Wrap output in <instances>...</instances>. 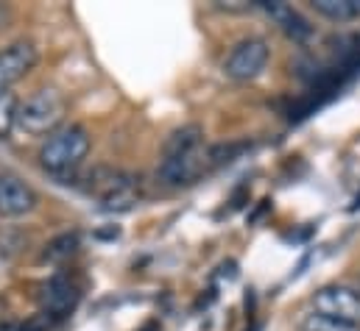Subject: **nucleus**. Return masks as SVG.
<instances>
[{
    "instance_id": "nucleus-11",
    "label": "nucleus",
    "mask_w": 360,
    "mask_h": 331,
    "mask_svg": "<svg viewBox=\"0 0 360 331\" xmlns=\"http://www.w3.org/2000/svg\"><path fill=\"white\" fill-rule=\"evenodd\" d=\"M313 8L333 22H349L360 17V0H313Z\"/></svg>"
},
{
    "instance_id": "nucleus-13",
    "label": "nucleus",
    "mask_w": 360,
    "mask_h": 331,
    "mask_svg": "<svg viewBox=\"0 0 360 331\" xmlns=\"http://www.w3.org/2000/svg\"><path fill=\"white\" fill-rule=\"evenodd\" d=\"M302 331H360L358 323H344V320H335V318H327V315H319V312H310L302 318Z\"/></svg>"
},
{
    "instance_id": "nucleus-12",
    "label": "nucleus",
    "mask_w": 360,
    "mask_h": 331,
    "mask_svg": "<svg viewBox=\"0 0 360 331\" xmlns=\"http://www.w3.org/2000/svg\"><path fill=\"white\" fill-rule=\"evenodd\" d=\"M76 250H79V231H68V234L53 237V240L45 245V250H42V262L62 264V262H68Z\"/></svg>"
},
{
    "instance_id": "nucleus-3",
    "label": "nucleus",
    "mask_w": 360,
    "mask_h": 331,
    "mask_svg": "<svg viewBox=\"0 0 360 331\" xmlns=\"http://www.w3.org/2000/svg\"><path fill=\"white\" fill-rule=\"evenodd\" d=\"M269 59H271V48L266 39L260 36H246L240 39L224 59V73L226 79L238 83H246V81H255L266 67H269Z\"/></svg>"
},
{
    "instance_id": "nucleus-15",
    "label": "nucleus",
    "mask_w": 360,
    "mask_h": 331,
    "mask_svg": "<svg viewBox=\"0 0 360 331\" xmlns=\"http://www.w3.org/2000/svg\"><path fill=\"white\" fill-rule=\"evenodd\" d=\"M0 331H22V323H14V320H6V323H0Z\"/></svg>"
},
{
    "instance_id": "nucleus-5",
    "label": "nucleus",
    "mask_w": 360,
    "mask_h": 331,
    "mask_svg": "<svg viewBox=\"0 0 360 331\" xmlns=\"http://www.w3.org/2000/svg\"><path fill=\"white\" fill-rule=\"evenodd\" d=\"M39 62V50L31 39H17L0 50V92H8V86L22 81Z\"/></svg>"
},
{
    "instance_id": "nucleus-4",
    "label": "nucleus",
    "mask_w": 360,
    "mask_h": 331,
    "mask_svg": "<svg viewBox=\"0 0 360 331\" xmlns=\"http://www.w3.org/2000/svg\"><path fill=\"white\" fill-rule=\"evenodd\" d=\"M313 312L344 320V323H358L360 326V290L347 284H327L319 287L310 298Z\"/></svg>"
},
{
    "instance_id": "nucleus-2",
    "label": "nucleus",
    "mask_w": 360,
    "mask_h": 331,
    "mask_svg": "<svg viewBox=\"0 0 360 331\" xmlns=\"http://www.w3.org/2000/svg\"><path fill=\"white\" fill-rule=\"evenodd\" d=\"M65 114H68V100L59 89L53 86H45V89H37L31 97H25L17 109V126L25 131V134H34V137H51L53 131L62 128L65 123Z\"/></svg>"
},
{
    "instance_id": "nucleus-14",
    "label": "nucleus",
    "mask_w": 360,
    "mask_h": 331,
    "mask_svg": "<svg viewBox=\"0 0 360 331\" xmlns=\"http://www.w3.org/2000/svg\"><path fill=\"white\" fill-rule=\"evenodd\" d=\"M17 109H20V100L11 92H0V140H6L17 126Z\"/></svg>"
},
{
    "instance_id": "nucleus-10",
    "label": "nucleus",
    "mask_w": 360,
    "mask_h": 331,
    "mask_svg": "<svg viewBox=\"0 0 360 331\" xmlns=\"http://www.w3.org/2000/svg\"><path fill=\"white\" fill-rule=\"evenodd\" d=\"M204 145V131L201 126L190 123V126H181L176 131L168 134V140L162 142V159L168 156H179V154H187V151H195Z\"/></svg>"
},
{
    "instance_id": "nucleus-16",
    "label": "nucleus",
    "mask_w": 360,
    "mask_h": 331,
    "mask_svg": "<svg viewBox=\"0 0 360 331\" xmlns=\"http://www.w3.org/2000/svg\"><path fill=\"white\" fill-rule=\"evenodd\" d=\"M6 17H8V8H6V6H0V28H3V22H6Z\"/></svg>"
},
{
    "instance_id": "nucleus-8",
    "label": "nucleus",
    "mask_w": 360,
    "mask_h": 331,
    "mask_svg": "<svg viewBox=\"0 0 360 331\" xmlns=\"http://www.w3.org/2000/svg\"><path fill=\"white\" fill-rule=\"evenodd\" d=\"M210 165H212V154L201 145L195 151L162 159L160 162V178L168 181V184H193V181H198L207 173Z\"/></svg>"
},
{
    "instance_id": "nucleus-9",
    "label": "nucleus",
    "mask_w": 360,
    "mask_h": 331,
    "mask_svg": "<svg viewBox=\"0 0 360 331\" xmlns=\"http://www.w3.org/2000/svg\"><path fill=\"white\" fill-rule=\"evenodd\" d=\"M260 6L266 8V14L274 20V25H276L290 42L304 45V42L313 39V25H310V20H307L299 8L288 6V3H279V0H266V3H260Z\"/></svg>"
},
{
    "instance_id": "nucleus-6",
    "label": "nucleus",
    "mask_w": 360,
    "mask_h": 331,
    "mask_svg": "<svg viewBox=\"0 0 360 331\" xmlns=\"http://www.w3.org/2000/svg\"><path fill=\"white\" fill-rule=\"evenodd\" d=\"M79 298H82V287L70 276H53L39 290V312L51 315L59 323L62 318H68L76 309Z\"/></svg>"
},
{
    "instance_id": "nucleus-1",
    "label": "nucleus",
    "mask_w": 360,
    "mask_h": 331,
    "mask_svg": "<svg viewBox=\"0 0 360 331\" xmlns=\"http://www.w3.org/2000/svg\"><path fill=\"white\" fill-rule=\"evenodd\" d=\"M90 134L84 126L70 123L62 126L59 131H53L51 137H45L42 148H39V165L48 170L51 175H65L73 173L90 154Z\"/></svg>"
},
{
    "instance_id": "nucleus-7",
    "label": "nucleus",
    "mask_w": 360,
    "mask_h": 331,
    "mask_svg": "<svg viewBox=\"0 0 360 331\" xmlns=\"http://www.w3.org/2000/svg\"><path fill=\"white\" fill-rule=\"evenodd\" d=\"M39 198L34 192L31 184H25L20 175H11V173H3L0 175V217H25L37 209Z\"/></svg>"
}]
</instances>
